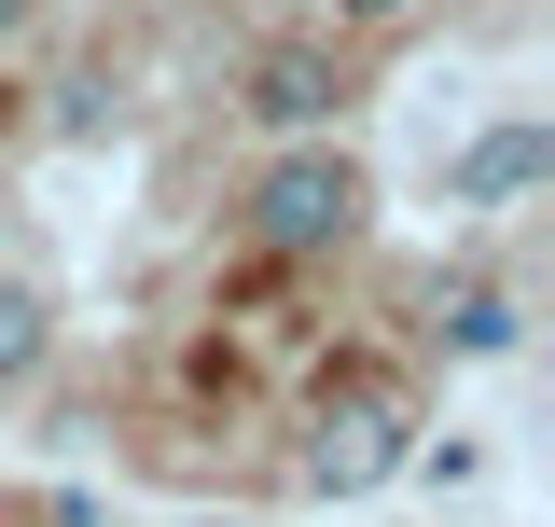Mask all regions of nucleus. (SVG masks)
I'll return each instance as SVG.
<instances>
[{
  "label": "nucleus",
  "mask_w": 555,
  "mask_h": 527,
  "mask_svg": "<svg viewBox=\"0 0 555 527\" xmlns=\"http://www.w3.org/2000/svg\"><path fill=\"white\" fill-rule=\"evenodd\" d=\"M403 445H416V402L389 389V375H347V389L306 416V486H320V500H375V486L403 472Z\"/></svg>",
  "instance_id": "obj_1"
},
{
  "label": "nucleus",
  "mask_w": 555,
  "mask_h": 527,
  "mask_svg": "<svg viewBox=\"0 0 555 527\" xmlns=\"http://www.w3.org/2000/svg\"><path fill=\"white\" fill-rule=\"evenodd\" d=\"M361 167H347L334 139H306V153H278L264 181H250V236H264V250H347V236H361Z\"/></svg>",
  "instance_id": "obj_2"
},
{
  "label": "nucleus",
  "mask_w": 555,
  "mask_h": 527,
  "mask_svg": "<svg viewBox=\"0 0 555 527\" xmlns=\"http://www.w3.org/2000/svg\"><path fill=\"white\" fill-rule=\"evenodd\" d=\"M334 14H347V28H403L416 0H334Z\"/></svg>",
  "instance_id": "obj_7"
},
{
  "label": "nucleus",
  "mask_w": 555,
  "mask_h": 527,
  "mask_svg": "<svg viewBox=\"0 0 555 527\" xmlns=\"http://www.w3.org/2000/svg\"><path fill=\"white\" fill-rule=\"evenodd\" d=\"M42 320H56V306H42L28 278H0V389H14V375L42 361Z\"/></svg>",
  "instance_id": "obj_6"
},
{
  "label": "nucleus",
  "mask_w": 555,
  "mask_h": 527,
  "mask_svg": "<svg viewBox=\"0 0 555 527\" xmlns=\"http://www.w3.org/2000/svg\"><path fill=\"white\" fill-rule=\"evenodd\" d=\"M444 333H459V347H473V361H500V347H514V292H500V278H459V292H444Z\"/></svg>",
  "instance_id": "obj_5"
},
{
  "label": "nucleus",
  "mask_w": 555,
  "mask_h": 527,
  "mask_svg": "<svg viewBox=\"0 0 555 527\" xmlns=\"http://www.w3.org/2000/svg\"><path fill=\"white\" fill-rule=\"evenodd\" d=\"M542 167H555V126H528V112H514V126H486L473 153H459V208H514Z\"/></svg>",
  "instance_id": "obj_4"
},
{
  "label": "nucleus",
  "mask_w": 555,
  "mask_h": 527,
  "mask_svg": "<svg viewBox=\"0 0 555 527\" xmlns=\"http://www.w3.org/2000/svg\"><path fill=\"white\" fill-rule=\"evenodd\" d=\"M14 14H28V0H0V28H14Z\"/></svg>",
  "instance_id": "obj_8"
},
{
  "label": "nucleus",
  "mask_w": 555,
  "mask_h": 527,
  "mask_svg": "<svg viewBox=\"0 0 555 527\" xmlns=\"http://www.w3.org/2000/svg\"><path fill=\"white\" fill-rule=\"evenodd\" d=\"M334 112H347V69H334V56H306V42L250 56V126H278V139H320Z\"/></svg>",
  "instance_id": "obj_3"
}]
</instances>
